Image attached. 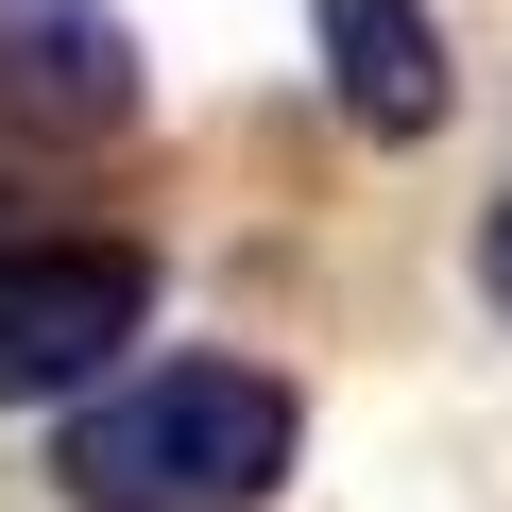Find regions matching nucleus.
<instances>
[{
    "label": "nucleus",
    "mask_w": 512,
    "mask_h": 512,
    "mask_svg": "<svg viewBox=\"0 0 512 512\" xmlns=\"http://www.w3.org/2000/svg\"><path fill=\"white\" fill-rule=\"evenodd\" d=\"M291 461H308V410L256 359H154V376L86 393L52 427V495L69 512H274Z\"/></svg>",
    "instance_id": "f257e3e1"
},
{
    "label": "nucleus",
    "mask_w": 512,
    "mask_h": 512,
    "mask_svg": "<svg viewBox=\"0 0 512 512\" xmlns=\"http://www.w3.org/2000/svg\"><path fill=\"white\" fill-rule=\"evenodd\" d=\"M137 325H154V256H137V239H103V222L0 239V410L86 393V376H103Z\"/></svg>",
    "instance_id": "f03ea898"
},
{
    "label": "nucleus",
    "mask_w": 512,
    "mask_h": 512,
    "mask_svg": "<svg viewBox=\"0 0 512 512\" xmlns=\"http://www.w3.org/2000/svg\"><path fill=\"white\" fill-rule=\"evenodd\" d=\"M0 120L18 137H120L137 120V35L103 0H0Z\"/></svg>",
    "instance_id": "7ed1b4c3"
},
{
    "label": "nucleus",
    "mask_w": 512,
    "mask_h": 512,
    "mask_svg": "<svg viewBox=\"0 0 512 512\" xmlns=\"http://www.w3.org/2000/svg\"><path fill=\"white\" fill-rule=\"evenodd\" d=\"M308 35H325V86H342V120L359 137H444V35H427V0H308Z\"/></svg>",
    "instance_id": "20e7f679"
},
{
    "label": "nucleus",
    "mask_w": 512,
    "mask_h": 512,
    "mask_svg": "<svg viewBox=\"0 0 512 512\" xmlns=\"http://www.w3.org/2000/svg\"><path fill=\"white\" fill-rule=\"evenodd\" d=\"M478 291H495V308H512V205H495V222H478Z\"/></svg>",
    "instance_id": "39448f33"
}]
</instances>
